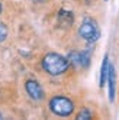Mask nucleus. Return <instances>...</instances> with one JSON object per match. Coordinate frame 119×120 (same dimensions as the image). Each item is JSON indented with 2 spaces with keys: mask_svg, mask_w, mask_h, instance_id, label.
Listing matches in <instances>:
<instances>
[{
  "mask_svg": "<svg viewBox=\"0 0 119 120\" xmlns=\"http://www.w3.org/2000/svg\"><path fill=\"white\" fill-rule=\"evenodd\" d=\"M41 67L48 75L51 77H60L65 74L70 68V62L67 56L57 54V52H48L42 56L41 59Z\"/></svg>",
  "mask_w": 119,
  "mask_h": 120,
  "instance_id": "1",
  "label": "nucleus"
},
{
  "mask_svg": "<svg viewBox=\"0 0 119 120\" xmlns=\"http://www.w3.org/2000/svg\"><path fill=\"white\" fill-rule=\"evenodd\" d=\"M48 109L51 113L58 117H70L74 113L75 106H74V101L70 97L63 96V94H57V96L49 98Z\"/></svg>",
  "mask_w": 119,
  "mask_h": 120,
  "instance_id": "2",
  "label": "nucleus"
},
{
  "mask_svg": "<svg viewBox=\"0 0 119 120\" xmlns=\"http://www.w3.org/2000/svg\"><path fill=\"white\" fill-rule=\"evenodd\" d=\"M79 36L83 41H86L87 44H90V45L96 44L102 36L99 23L93 18H90V16L84 18L81 20V23H80V26H79Z\"/></svg>",
  "mask_w": 119,
  "mask_h": 120,
  "instance_id": "3",
  "label": "nucleus"
},
{
  "mask_svg": "<svg viewBox=\"0 0 119 120\" xmlns=\"http://www.w3.org/2000/svg\"><path fill=\"white\" fill-rule=\"evenodd\" d=\"M25 91L29 96V98H32L33 101H41L45 98V91L42 88V85L39 84V81L29 78L25 81Z\"/></svg>",
  "mask_w": 119,
  "mask_h": 120,
  "instance_id": "4",
  "label": "nucleus"
},
{
  "mask_svg": "<svg viewBox=\"0 0 119 120\" xmlns=\"http://www.w3.org/2000/svg\"><path fill=\"white\" fill-rule=\"evenodd\" d=\"M106 84H107L109 101L113 103V101H115V96H116V71H115V67H113L112 64H109V71H107Z\"/></svg>",
  "mask_w": 119,
  "mask_h": 120,
  "instance_id": "5",
  "label": "nucleus"
},
{
  "mask_svg": "<svg viewBox=\"0 0 119 120\" xmlns=\"http://www.w3.org/2000/svg\"><path fill=\"white\" fill-rule=\"evenodd\" d=\"M57 20H58L60 26L70 28V26H73V23H74V15H73V12L67 10V9H60V12L57 15Z\"/></svg>",
  "mask_w": 119,
  "mask_h": 120,
  "instance_id": "6",
  "label": "nucleus"
},
{
  "mask_svg": "<svg viewBox=\"0 0 119 120\" xmlns=\"http://www.w3.org/2000/svg\"><path fill=\"white\" fill-rule=\"evenodd\" d=\"M109 55L103 56V61L100 65V72H99V87L103 88L106 85V78H107V71H109Z\"/></svg>",
  "mask_w": 119,
  "mask_h": 120,
  "instance_id": "7",
  "label": "nucleus"
},
{
  "mask_svg": "<svg viewBox=\"0 0 119 120\" xmlns=\"http://www.w3.org/2000/svg\"><path fill=\"white\" fill-rule=\"evenodd\" d=\"M91 54H93V49H91V48H86V49L80 51V68H83V70H87V68L90 67Z\"/></svg>",
  "mask_w": 119,
  "mask_h": 120,
  "instance_id": "8",
  "label": "nucleus"
},
{
  "mask_svg": "<svg viewBox=\"0 0 119 120\" xmlns=\"http://www.w3.org/2000/svg\"><path fill=\"white\" fill-rule=\"evenodd\" d=\"M67 59L70 62V67L80 68V51H70L67 54Z\"/></svg>",
  "mask_w": 119,
  "mask_h": 120,
  "instance_id": "9",
  "label": "nucleus"
},
{
  "mask_svg": "<svg viewBox=\"0 0 119 120\" xmlns=\"http://www.w3.org/2000/svg\"><path fill=\"white\" fill-rule=\"evenodd\" d=\"M93 117V113H91V110L87 109V107H83L77 114H75V119L77 120H90Z\"/></svg>",
  "mask_w": 119,
  "mask_h": 120,
  "instance_id": "10",
  "label": "nucleus"
},
{
  "mask_svg": "<svg viewBox=\"0 0 119 120\" xmlns=\"http://www.w3.org/2000/svg\"><path fill=\"white\" fill-rule=\"evenodd\" d=\"M7 35H9V29L3 22H0V42H4L7 39Z\"/></svg>",
  "mask_w": 119,
  "mask_h": 120,
  "instance_id": "11",
  "label": "nucleus"
},
{
  "mask_svg": "<svg viewBox=\"0 0 119 120\" xmlns=\"http://www.w3.org/2000/svg\"><path fill=\"white\" fill-rule=\"evenodd\" d=\"M44 2H47V0H33V3H44Z\"/></svg>",
  "mask_w": 119,
  "mask_h": 120,
  "instance_id": "12",
  "label": "nucleus"
},
{
  "mask_svg": "<svg viewBox=\"0 0 119 120\" xmlns=\"http://www.w3.org/2000/svg\"><path fill=\"white\" fill-rule=\"evenodd\" d=\"M2 10H3V7H2V3H0V15H2Z\"/></svg>",
  "mask_w": 119,
  "mask_h": 120,
  "instance_id": "13",
  "label": "nucleus"
},
{
  "mask_svg": "<svg viewBox=\"0 0 119 120\" xmlns=\"http://www.w3.org/2000/svg\"><path fill=\"white\" fill-rule=\"evenodd\" d=\"M0 119H3V114H2V113H0Z\"/></svg>",
  "mask_w": 119,
  "mask_h": 120,
  "instance_id": "14",
  "label": "nucleus"
},
{
  "mask_svg": "<svg viewBox=\"0 0 119 120\" xmlns=\"http://www.w3.org/2000/svg\"><path fill=\"white\" fill-rule=\"evenodd\" d=\"M105 2H109V0H105Z\"/></svg>",
  "mask_w": 119,
  "mask_h": 120,
  "instance_id": "15",
  "label": "nucleus"
}]
</instances>
